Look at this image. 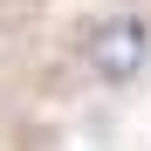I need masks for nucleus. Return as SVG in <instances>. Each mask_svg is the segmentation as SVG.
<instances>
[{
    "label": "nucleus",
    "instance_id": "1",
    "mask_svg": "<svg viewBox=\"0 0 151 151\" xmlns=\"http://www.w3.org/2000/svg\"><path fill=\"white\" fill-rule=\"evenodd\" d=\"M144 62H151V28L137 14H110L103 28L89 35V69L103 76V83H131Z\"/></svg>",
    "mask_w": 151,
    "mask_h": 151
}]
</instances>
